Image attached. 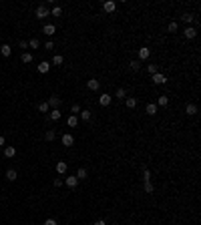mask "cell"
Returning a JSON list of instances; mask_svg holds the SVG:
<instances>
[{
  "mask_svg": "<svg viewBox=\"0 0 201 225\" xmlns=\"http://www.w3.org/2000/svg\"><path fill=\"white\" fill-rule=\"evenodd\" d=\"M46 16H50V10L44 6V4H38V6H36V18L38 20H44Z\"/></svg>",
  "mask_w": 201,
  "mask_h": 225,
  "instance_id": "cell-1",
  "label": "cell"
},
{
  "mask_svg": "<svg viewBox=\"0 0 201 225\" xmlns=\"http://www.w3.org/2000/svg\"><path fill=\"white\" fill-rule=\"evenodd\" d=\"M149 56H151V48H147V46H141L139 52H137V61L143 62V61H147Z\"/></svg>",
  "mask_w": 201,
  "mask_h": 225,
  "instance_id": "cell-2",
  "label": "cell"
},
{
  "mask_svg": "<svg viewBox=\"0 0 201 225\" xmlns=\"http://www.w3.org/2000/svg\"><path fill=\"white\" fill-rule=\"evenodd\" d=\"M111 103H113V97H111L109 92H103V95L99 97V105L101 107H109Z\"/></svg>",
  "mask_w": 201,
  "mask_h": 225,
  "instance_id": "cell-3",
  "label": "cell"
},
{
  "mask_svg": "<svg viewBox=\"0 0 201 225\" xmlns=\"http://www.w3.org/2000/svg\"><path fill=\"white\" fill-rule=\"evenodd\" d=\"M183 36H185L187 40H191V38H195V36H197V28H195V26H187L185 30H183Z\"/></svg>",
  "mask_w": 201,
  "mask_h": 225,
  "instance_id": "cell-4",
  "label": "cell"
},
{
  "mask_svg": "<svg viewBox=\"0 0 201 225\" xmlns=\"http://www.w3.org/2000/svg\"><path fill=\"white\" fill-rule=\"evenodd\" d=\"M46 103H48V107H50V109H58V107H61V97L53 95L48 101H46Z\"/></svg>",
  "mask_w": 201,
  "mask_h": 225,
  "instance_id": "cell-5",
  "label": "cell"
},
{
  "mask_svg": "<svg viewBox=\"0 0 201 225\" xmlns=\"http://www.w3.org/2000/svg\"><path fill=\"white\" fill-rule=\"evenodd\" d=\"M87 88L95 92V91H99V88H101V83L97 79H91V80H87Z\"/></svg>",
  "mask_w": 201,
  "mask_h": 225,
  "instance_id": "cell-6",
  "label": "cell"
},
{
  "mask_svg": "<svg viewBox=\"0 0 201 225\" xmlns=\"http://www.w3.org/2000/svg\"><path fill=\"white\" fill-rule=\"evenodd\" d=\"M61 141H62V145H65V147H72V145H75V137H72L71 133L62 135V139H61Z\"/></svg>",
  "mask_w": 201,
  "mask_h": 225,
  "instance_id": "cell-7",
  "label": "cell"
},
{
  "mask_svg": "<svg viewBox=\"0 0 201 225\" xmlns=\"http://www.w3.org/2000/svg\"><path fill=\"white\" fill-rule=\"evenodd\" d=\"M103 10H105V12H109V14H111V12H115V10H117V4H115L113 0H107V2L103 4Z\"/></svg>",
  "mask_w": 201,
  "mask_h": 225,
  "instance_id": "cell-8",
  "label": "cell"
},
{
  "mask_svg": "<svg viewBox=\"0 0 201 225\" xmlns=\"http://www.w3.org/2000/svg\"><path fill=\"white\" fill-rule=\"evenodd\" d=\"M54 169H57V173H58V175H65V173H66V169H68V165L65 163V161H58V163L54 165Z\"/></svg>",
  "mask_w": 201,
  "mask_h": 225,
  "instance_id": "cell-9",
  "label": "cell"
},
{
  "mask_svg": "<svg viewBox=\"0 0 201 225\" xmlns=\"http://www.w3.org/2000/svg\"><path fill=\"white\" fill-rule=\"evenodd\" d=\"M185 113L189 115V117H195V115H197V105H195V103H187Z\"/></svg>",
  "mask_w": 201,
  "mask_h": 225,
  "instance_id": "cell-10",
  "label": "cell"
},
{
  "mask_svg": "<svg viewBox=\"0 0 201 225\" xmlns=\"http://www.w3.org/2000/svg\"><path fill=\"white\" fill-rule=\"evenodd\" d=\"M42 32H44L46 36H53L54 32H57V26H54V24H44V26H42Z\"/></svg>",
  "mask_w": 201,
  "mask_h": 225,
  "instance_id": "cell-11",
  "label": "cell"
},
{
  "mask_svg": "<svg viewBox=\"0 0 201 225\" xmlns=\"http://www.w3.org/2000/svg\"><path fill=\"white\" fill-rule=\"evenodd\" d=\"M36 69H38V73H40V74H46V73H48V70H50V62H46V61H42V62H40V65H38V66H36Z\"/></svg>",
  "mask_w": 201,
  "mask_h": 225,
  "instance_id": "cell-12",
  "label": "cell"
},
{
  "mask_svg": "<svg viewBox=\"0 0 201 225\" xmlns=\"http://www.w3.org/2000/svg\"><path fill=\"white\" fill-rule=\"evenodd\" d=\"M65 183H66V187H71V189H75L76 185H79V179H76L75 175H71V177H66L65 179Z\"/></svg>",
  "mask_w": 201,
  "mask_h": 225,
  "instance_id": "cell-13",
  "label": "cell"
},
{
  "mask_svg": "<svg viewBox=\"0 0 201 225\" xmlns=\"http://www.w3.org/2000/svg\"><path fill=\"white\" fill-rule=\"evenodd\" d=\"M153 83H155V84H165V83H167V79H165V74L155 73V74H153Z\"/></svg>",
  "mask_w": 201,
  "mask_h": 225,
  "instance_id": "cell-14",
  "label": "cell"
},
{
  "mask_svg": "<svg viewBox=\"0 0 201 225\" xmlns=\"http://www.w3.org/2000/svg\"><path fill=\"white\" fill-rule=\"evenodd\" d=\"M14 155H16V147H12V145L4 147V157H8V159H12Z\"/></svg>",
  "mask_w": 201,
  "mask_h": 225,
  "instance_id": "cell-15",
  "label": "cell"
},
{
  "mask_svg": "<svg viewBox=\"0 0 201 225\" xmlns=\"http://www.w3.org/2000/svg\"><path fill=\"white\" fill-rule=\"evenodd\" d=\"M145 113H147L149 117H153V115H157V105H155V103H149L147 107H145Z\"/></svg>",
  "mask_w": 201,
  "mask_h": 225,
  "instance_id": "cell-16",
  "label": "cell"
},
{
  "mask_svg": "<svg viewBox=\"0 0 201 225\" xmlns=\"http://www.w3.org/2000/svg\"><path fill=\"white\" fill-rule=\"evenodd\" d=\"M115 99H121V101H125L127 99V91L123 87H119L117 91H115Z\"/></svg>",
  "mask_w": 201,
  "mask_h": 225,
  "instance_id": "cell-17",
  "label": "cell"
},
{
  "mask_svg": "<svg viewBox=\"0 0 201 225\" xmlns=\"http://www.w3.org/2000/svg\"><path fill=\"white\" fill-rule=\"evenodd\" d=\"M155 105H157V107H167V105H169V97L167 95H161L159 99H157Z\"/></svg>",
  "mask_w": 201,
  "mask_h": 225,
  "instance_id": "cell-18",
  "label": "cell"
},
{
  "mask_svg": "<svg viewBox=\"0 0 201 225\" xmlns=\"http://www.w3.org/2000/svg\"><path fill=\"white\" fill-rule=\"evenodd\" d=\"M125 107L127 109H135L137 107V99H135V97H127V99H125Z\"/></svg>",
  "mask_w": 201,
  "mask_h": 225,
  "instance_id": "cell-19",
  "label": "cell"
},
{
  "mask_svg": "<svg viewBox=\"0 0 201 225\" xmlns=\"http://www.w3.org/2000/svg\"><path fill=\"white\" fill-rule=\"evenodd\" d=\"M0 52H2V56H10L12 54V46L10 44H2L0 46Z\"/></svg>",
  "mask_w": 201,
  "mask_h": 225,
  "instance_id": "cell-20",
  "label": "cell"
},
{
  "mask_svg": "<svg viewBox=\"0 0 201 225\" xmlns=\"http://www.w3.org/2000/svg\"><path fill=\"white\" fill-rule=\"evenodd\" d=\"M87 175H89V173H87V169H85V167H80L79 169V171H76V179H79V181H85V179H87Z\"/></svg>",
  "mask_w": 201,
  "mask_h": 225,
  "instance_id": "cell-21",
  "label": "cell"
},
{
  "mask_svg": "<svg viewBox=\"0 0 201 225\" xmlns=\"http://www.w3.org/2000/svg\"><path fill=\"white\" fill-rule=\"evenodd\" d=\"M48 117H50V121H61V109H53Z\"/></svg>",
  "mask_w": 201,
  "mask_h": 225,
  "instance_id": "cell-22",
  "label": "cell"
},
{
  "mask_svg": "<svg viewBox=\"0 0 201 225\" xmlns=\"http://www.w3.org/2000/svg\"><path fill=\"white\" fill-rule=\"evenodd\" d=\"M181 20H183V22L187 24V26H189V24H191V22L195 20V16H193V14H189V12H185V14L181 16Z\"/></svg>",
  "mask_w": 201,
  "mask_h": 225,
  "instance_id": "cell-23",
  "label": "cell"
},
{
  "mask_svg": "<svg viewBox=\"0 0 201 225\" xmlns=\"http://www.w3.org/2000/svg\"><path fill=\"white\" fill-rule=\"evenodd\" d=\"M79 115H80V119H83V121H87V123L93 119V111H80Z\"/></svg>",
  "mask_w": 201,
  "mask_h": 225,
  "instance_id": "cell-24",
  "label": "cell"
},
{
  "mask_svg": "<svg viewBox=\"0 0 201 225\" xmlns=\"http://www.w3.org/2000/svg\"><path fill=\"white\" fill-rule=\"evenodd\" d=\"M76 123H79V119H76V117H75V115H71V117H68V119H66V125H68V127H71V129H75V127H76Z\"/></svg>",
  "mask_w": 201,
  "mask_h": 225,
  "instance_id": "cell-25",
  "label": "cell"
},
{
  "mask_svg": "<svg viewBox=\"0 0 201 225\" xmlns=\"http://www.w3.org/2000/svg\"><path fill=\"white\" fill-rule=\"evenodd\" d=\"M20 61H22L24 65H28V62H32V54L30 52H22L20 54Z\"/></svg>",
  "mask_w": 201,
  "mask_h": 225,
  "instance_id": "cell-26",
  "label": "cell"
},
{
  "mask_svg": "<svg viewBox=\"0 0 201 225\" xmlns=\"http://www.w3.org/2000/svg\"><path fill=\"white\" fill-rule=\"evenodd\" d=\"M54 137H57V133H54L53 129H48V131H46V133H44V139H46V141H48V143H53V141H54Z\"/></svg>",
  "mask_w": 201,
  "mask_h": 225,
  "instance_id": "cell-27",
  "label": "cell"
},
{
  "mask_svg": "<svg viewBox=\"0 0 201 225\" xmlns=\"http://www.w3.org/2000/svg\"><path fill=\"white\" fill-rule=\"evenodd\" d=\"M16 177H18V173H16L14 169H8L6 171V179L8 181H16Z\"/></svg>",
  "mask_w": 201,
  "mask_h": 225,
  "instance_id": "cell-28",
  "label": "cell"
},
{
  "mask_svg": "<svg viewBox=\"0 0 201 225\" xmlns=\"http://www.w3.org/2000/svg\"><path fill=\"white\" fill-rule=\"evenodd\" d=\"M143 189H145V193H153V191H155V185H153L151 181H145V183H143Z\"/></svg>",
  "mask_w": 201,
  "mask_h": 225,
  "instance_id": "cell-29",
  "label": "cell"
},
{
  "mask_svg": "<svg viewBox=\"0 0 201 225\" xmlns=\"http://www.w3.org/2000/svg\"><path fill=\"white\" fill-rule=\"evenodd\" d=\"M129 66H131V70H133V73H137V70L141 69V62L135 58V61H131V62H129Z\"/></svg>",
  "mask_w": 201,
  "mask_h": 225,
  "instance_id": "cell-30",
  "label": "cell"
},
{
  "mask_svg": "<svg viewBox=\"0 0 201 225\" xmlns=\"http://www.w3.org/2000/svg\"><path fill=\"white\" fill-rule=\"evenodd\" d=\"M62 62H65V58H62V56H61V54H54V56H53V65H57V66H61V65H62Z\"/></svg>",
  "mask_w": 201,
  "mask_h": 225,
  "instance_id": "cell-31",
  "label": "cell"
},
{
  "mask_svg": "<svg viewBox=\"0 0 201 225\" xmlns=\"http://www.w3.org/2000/svg\"><path fill=\"white\" fill-rule=\"evenodd\" d=\"M38 111H40V113H48L50 111L48 103H46V101H44V103H40V105H38Z\"/></svg>",
  "mask_w": 201,
  "mask_h": 225,
  "instance_id": "cell-32",
  "label": "cell"
},
{
  "mask_svg": "<svg viewBox=\"0 0 201 225\" xmlns=\"http://www.w3.org/2000/svg\"><path fill=\"white\" fill-rule=\"evenodd\" d=\"M28 46H30V48H38V46H40V40H38V38H30Z\"/></svg>",
  "mask_w": 201,
  "mask_h": 225,
  "instance_id": "cell-33",
  "label": "cell"
},
{
  "mask_svg": "<svg viewBox=\"0 0 201 225\" xmlns=\"http://www.w3.org/2000/svg\"><path fill=\"white\" fill-rule=\"evenodd\" d=\"M145 181H151V171H149L147 167L143 169V183H145Z\"/></svg>",
  "mask_w": 201,
  "mask_h": 225,
  "instance_id": "cell-34",
  "label": "cell"
},
{
  "mask_svg": "<svg viewBox=\"0 0 201 225\" xmlns=\"http://www.w3.org/2000/svg\"><path fill=\"white\" fill-rule=\"evenodd\" d=\"M50 14H53V16H61L62 14V8L61 6H54L53 10H50Z\"/></svg>",
  "mask_w": 201,
  "mask_h": 225,
  "instance_id": "cell-35",
  "label": "cell"
},
{
  "mask_svg": "<svg viewBox=\"0 0 201 225\" xmlns=\"http://www.w3.org/2000/svg\"><path fill=\"white\" fill-rule=\"evenodd\" d=\"M80 111H83V109H80V105H72V107H71V113L75 115V117H76V115H79Z\"/></svg>",
  "mask_w": 201,
  "mask_h": 225,
  "instance_id": "cell-36",
  "label": "cell"
},
{
  "mask_svg": "<svg viewBox=\"0 0 201 225\" xmlns=\"http://www.w3.org/2000/svg\"><path fill=\"white\" fill-rule=\"evenodd\" d=\"M167 30H169V32H177V22H175V20H173V22H169Z\"/></svg>",
  "mask_w": 201,
  "mask_h": 225,
  "instance_id": "cell-37",
  "label": "cell"
},
{
  "mask_svg": "<svg viewBox=\"0 0 201 225\" xmlns=\"http://www.w3.org/2000/svg\"><path fill=\"white\" fill-rule=\"evenodd\" d=\"M147 70L151 74H155V73H159V70H157V65H147Z\"/></svg>",
  "mask_w": 201,
  "mask_h": 225,
  "instance_id": "cell-38",
  "label": "cell"
},
{
  "mask_svg": "<svg viewBox=\"0 0 201 225\" xmlns=\"http://www.w3.org/2000/svg\"><path fill=\"white\" fill-rule=\"evenodd\" d=\"M62 183H65V181H62L61 177H57V179L53 181V185H54V187H62Z\"/></svg>",
  "mask_w": 201,
  "mask_h": 225,
  "instance_id": "cell-39",
  "label": "cell"
},
{
  "mask_svg": "<svg viewBox=\"0 0 201 225\" xmlns=\"http://www.w3.org/2000/svg\"><path fill=\"white\" fill-rule=\"evenodd\" d=\"M53 48H54V42H50V40H48V42L44 44V50H53Z\"/></svg>",
  "mask_w": 201,
  "mask_h": 225,
  "instance_id": "cell-40",
  "label": "cell"
},
{
  "mask_svg": "<svg viewBox=\"0 0 201 225\" xmlns=\"http://www.w3.org/2000/svg\"><path fill=\"white\" fill-rule=\"evenodd\" d=\"M18 46H20V48H26L28 42H26V40H20V42H18Z\"/></svg>",
  "mask_w": 201,
  "mask_h": 225,
  "instance_id": "cell-41",
  "label": "cell"
},
{
  "mask_svg": "<svg viewBox=\"0 0 201 225\" xmlns=\"http://www.w3.org/2000/svg\"><path fill=\"white\" fill-rule=\"evenodd\" d=\"M44 225H57V221H54V219H46Z\"/></svg>",
  "mask_w": 201,
  "mask_h": 225,
  "instance_id": "cell-42",
  "label": "cell"
},
{
  "mask_svg": "<svg viewBox=\"0 0 201 225\" xmlns=\"http://www.w3.org/2000/svg\"><path fill=\"white\" fill-rule=\"evenodd\" d=\"M4 143H6V139H4L2 135H0V147H4Z\"/></svg>",
  "mask_w": 201,
  "mask_h": 225,
  "instance_id": "cell-43",
  "label": "cell"
},
{
  "mask_svg": "<svg viewBox=\"0 0 201 225\" xmlns=\"http://www.w3.org/2000/svg\"><path fill=\"white\" fill-rule=\"evenodd\" d=\"M93 225H107V223L103 221V219H99V221H95V223H93Z\"/></svg>",
  "mask_w": 201,
  "mask_h": 225,
  "instance_id": "cell-44",
  "label": "cell"
}]
</instances>
